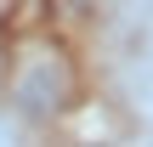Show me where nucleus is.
<instances>
[{
    "label": "nucleus",
    "mask_w": 153,
    "mask_h": 147,
    "mask_svg": "<svg viewBox=\"0 0 153 147\" xmlns=\"http://www.w3.org/2000/svg\"><path fill=\"white\" fill-rule=\"evenodd\" d=\"M57 91H62V74H51V62H40L34 74L17 79V102H23V113H51V108H57Z\"/></svg>",
    "instance_id": "1"
}]
</instances>
